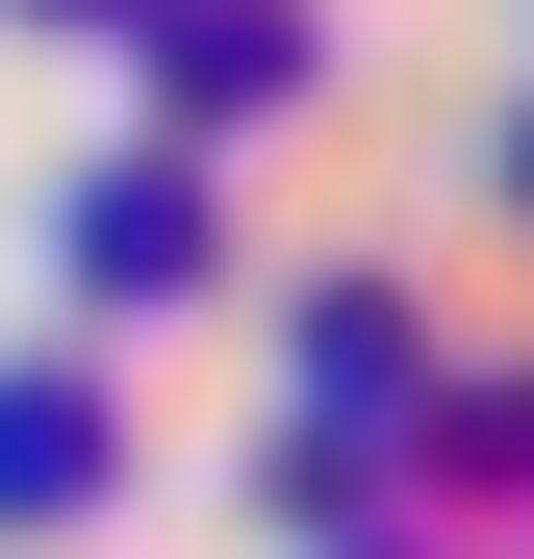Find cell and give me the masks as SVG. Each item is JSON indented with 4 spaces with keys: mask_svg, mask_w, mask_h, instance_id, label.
<instances>
[{
    "mask_svg": "<svg viewBox=\"0 0 534 559\" xmlns=\"http://www.w3.org/2000/svg\"><path fill=\"white\" fill-rule=\"evenodd\" d=\"M204 280H229L204 153H76V306H204Z\"/></svg>",
    "mask_w": 534,
    "mask_h": 559,
    "instance_id": "6da1fadb",
    "label": "cell"
},
{
    "mask_svg": "<svg viewBox=\"0 0 534 559\" xmlns=\"http://www.w3.org/2000/svg\"><path fill=\"white\" fill-rule=\"evenodd\" d=\"M509 204H534V153H509Z\"/></svg>",
    "mask_w": 534,
    "mask_h": 559,
    "instance_id": "8992f818",
    "label": "cell"
},
{
    "mask_svg": "<svg viewBox=\"0 0 534 559\" xmlns=\"http://www.w3.org/2000/svg\"><path fill=\"white\" fill-rule=\"evenodd\" d=\"M26 26H128V0H26Z\"/></svg>",
    "mask_w": 534,
    "mask_h": 559,
    "instance_id": "277c9868",
    "label": "cell"
},
{
    "mask_svg": "<svg viewBox=\"0 0 534 559\" xmlns=\"http://www.w3.org/2000/svg\"><path fill=\"white\" fill-rule=\"evenodd\" d=\"M128 484V407H103V356H0V534H76Z\"/></svg>",
    "mask_w": 534,
    "mask_h": 559,
    "instance_id": "7a4b0ae2",
    "label": "cell"
},
{
    "mask_svg": "<svg viewBox=\"0 0 534 559\" xmlns=\"http://www.w3.org/2000/svg\"><path fill=\"white\" fill-rule=\"evenodd\" d=\"M356 559H432V534H356Z\"/></svg>",
    "mask_w": 534,
    "mask_h": 559,
    "instance_id": "5b68a950",
    "label": "cell"
},
{
    "mask_svg": "<svg viewBox=\"0 0 534 559\" xmlns=\"http://www.w3.org/2000/svg\"><path fill=\"white\" fill-rule=\"evenodd\" d=\"M128 51H153V103H178V128L306 103V0H128Z\"/></svg>",
    "mask_w": 534,
    "mask_h": 559,
    "instance_id": "3957f363",
    "label": "cell"
}]
</instances>
